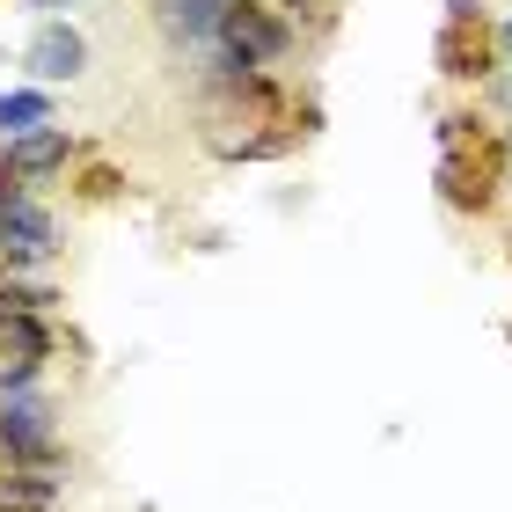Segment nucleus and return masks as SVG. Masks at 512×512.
Wrapping results in <instances>:
<instances>
[{"label": "nucleus", "instance_id": "nucleus-1", "mask_svg": "<svg viewBox=\"0 0 512 512\" xmlns=\"http://www.w3.org/2000/svg\"><path fill=\"white\" fill-rule=\"evenodd\" d=\"M505 176V147L483 118H439V198L461 213H483L498 198Z\"/></svg>", "mask_w": 512, "mask_h": 512}, {"label": "nucleus", "instance_id": "nucleus-2", "mask_svg": "<svg viewBox=\"0 0 512 512\" xmlns=\"http://www.w3.org/2000/svg\"><path fill=\"white\" fill-rule=\"evenodd\" d=\"M213 52L235 66V74H264V66H278L293 52V22L271 8V0H235L220 22V44Z\"/></svg>", "mask_w": 512, "mask_h": 512}, {"label": "nucleus", "instance_id": "nucleus-3", "mask_svg": "<svg viewBox=\"0 0 512 512\" xmlns=\"http://www.w3.org/2000/svg\"><path fill=\"white\" fill-rule=\"evenodd\" d=\"M0 461L15 476H52L59 461V425H52V403L44 395H0Z\"/></svg>", "mask_w": 512, "mask_h": 512}, {"label": "nucleus", "instance_id": "nucleus-4", "mask_svg": "<svg viewBox=\"0 0 512 512\" xmlns=\"http://www.w3.org/2000/svg\"><path fill=\"white\" fill-rule=\"evenodd\" d=\"M498 66V30L483 22L476 0H447V30H439V74L447 81H483Z\"/></svg>", "mask_w": 512, "mask_h": 512}, {"label": "nucleus", "instance_id": "nucleus-5", "mask_svg": "<svg viewBox=\"0 0 512 512\" xmlns=\"http://www.w3.org/2000/svg\"><path fill=\"white\" fill-rule=\"evenodd\" d=\"M52 249H59L52 205H37L30 191L0 205V264H8V271H22V264H52Z\"/></svg>", "mask_w": 512, "mask_h": 512}, {"label": "nucleus", "instance_id": "nucleus-6", "mask_svg": "<svg viewBox=\"0 0 512 512\" xmlns=\"http://www.w3.org/2000/svg\"><path fill=\"white\" fill-rule=\"evenodd\" d=\"M227 8H235V0H154V22H161L169 44H183V52H213Z\"/></svg>", "mask_w": 512, "mask_h": 512}, {"label": "nucleus", "instance_id": "nucleus-7", "mask_svg": "<svg viewBox=\"0 0 512 512\" xmlns=\"http://www.w3.org/2000/svg\"><path fill=\"white\" fill-rule=\"evenodd\" d=\"M66 161H74V139H66L59 125H44V132H30V139H8L0 169L30 191V183H44V176H66Z\"/></svg>", "mask_w": 512, "mask_h": 512}, {"label": "nucleus", "instance_id": "nucleus-8", "mask_svg": "<svg viewBox=\"0 0 512 512\" xmlns=\"http://www.w3.org/2000/svg\"><path fill=\"white\" fill-rule=\"evenodd\" d=\"M88 66V37L74 30V22H44V30L30 37V74L37 81H74Z\"/></svg>", "mask_w": 512, "mask_h": 512}, {"label": "nucleus", "instance_id": "nucleus-9", "mask_svg": "<svg viewBox=\"0 0 512 512\" xmlns=\"http://www.w3.org/2000/svg\"><path fill=\"white\" fill-rule=\"evenodd\" d=\"M52 125V103L37 96V88H15V96H0V139H30Z\"/></svg>", "mask_w": 512, "mask_h": 512}, {"label": "nucleus", "instance_id": "nucleus-10", "mask_svg": "<svg viewBox=\"0 0 512 512\" xmlns=\"http://www.w3.org/2000/svg\"><path fill=\"white\" fill-rule=\"evenodd\" d=\"M498 66H512V22H498Z\"/></svg>", "mask_w": 512, "mask_h": 512}, {"label": "nucleus", "instance_id": "nucleus-11", "mask_svg": "<svg viewBox=\"0 0 512 512\" xmlns=\"http://www.w3.org/2000/svg\"><path fill=\"white\" fill-rule=\"evenodd\" d=\"M8 198H22V183H15L8 169H0V205H8Z\"/></svg>", "mask_w": 512, "mask_h": 512}, {"label": "nucleus", "instance_id": "nucleus-12", "mask_svg": "<svg viewBox=\"0 0 512 512\" xmlns=\"http://www.w3.org/2000/svg\"><path fill=\"white\" fill-rule=\"evenodd\" d=\"M22 8H74V0H22Z\"/></svg>", "mask_w": 512, "mask_h": 512}]
</instances>
